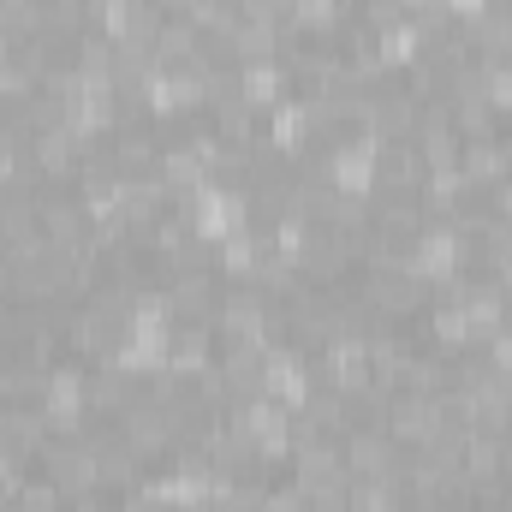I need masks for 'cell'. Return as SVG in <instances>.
<instances>
[{"label":"cell","instance_id":"obj_1","mask_svg":"<svg viewBox=\"0 0 512 512\" xmlns=\"http://www.w3.org/2000/svg\"><path fill=\"white\" fill-rule=\"evenodd\" d=\"M453 423V411H447V393L441 399H429V393H393V405H387V441L399 447V453H423L441 429Z\"/></svg>","mask_w":512,"mask_h":512},{"label":"cell","instance_id":"obj_2","mask_svg":"<svg viewBox=\"0 0 512 512\" xmlns=\"http://www.w3.org/2000/svg\"><path fill=\"white\" fill-rule=\"evenodd\" d=\"M340 447H346V471L364 477V483H399V471H405V453L387 441V429L352 423V429L340 435Z\"/></svg>","mask_w":512,"mask_h":512},{"label":"cell","instance_id":"obj_3","mask_svg":"<svg viewBox=\"0 0 512 512\" xmlns=\"http://www.w3.org/2000/svg\"><path fill=\"white\" fill-rule=\"evenodd\" d=\"M36 411H42L48 435H60V441H78V429H84V417H90L84 376H78V370H48V387H42Z\"/></svg>","mask_w":512,"mask_h":512},{"label":"cell","instance_id":"obj_4","mask_svg":"<svg viewBox=\"0 0 512 512\" xmlns=\"http://www.w3.org/2000/svg\"><path fill=\"white\" fill-rule=\"evenodd\" d=\"M465 239L453 233V227H423L417 239H411V274L423 280V286H447V280H459V262H465Z\"/></svg>","mask_w":512,"mask_h":512},{"label":"cell","instance_id":"obj_5","mask_svg":"<svg viewBox=\"0 0 512 512\" xmlns=\"http://www.w3.org/2000/svg\"><path fill=\"white\" fill-rule=\"evenodd\" d=\"M376 161H382V137L358 131V143H340L322 173H328V185H334L340 197H370V191H376Z\"/></svg>","mask_w":512,"mask_h":512},{"label":"cell","instance_id":"obj_6","mask_svg":"<svg viewBox=\"0 0 512 512\" xmlns=\"http://www.w3.org/2000/svg\"><path fill=\"white\" fill-rule=\"evenodd\" d=\"M292 471H298V489H304V495H322V489H346V483H352L346 447H340L334 435L298 441V447H292Z\"/></svg>","mask_w":512,"mask_h":512},{"label":"cell","instance_id":"obj_7","mask_svg":"<svg viewBox=\"0 0 512 512\" xmlns=\"http://www.w3.org/2000/svg\"><path fill=\"white\" fill-rule=\"evenodd\" d=\"M352 262H358V239H346L334 227H316L304 256H298V274H304V286H340L352 274Z\"/></svg>","mask_w":512,"mask_h":512},{"label":"cell","instance_id":"obj_8","mask_svg":"<svg viewBox=\"0 0 512 512\" xmlns=\"http://www.w3.org/2000/svg\"><path fill=\"white\" fill-rule=\"evenodd\" d=\"M90 155H96V149H90L72 126L30 131V161H36V173H42V179H78Z\"/></svg>","mask_w":512,"mask_h":512},{"label":"cell","instance_id":"obj_9","mask_svg":"<svg viewBox=\"0 0 512 512\" xmlns=\"http://www.w3.org/2000/svg\"><path fill=\"white\" fill-rule=\"evenodd\" d=\"M322 387L340 393V399H358L370 387V352H364V334H346L334 346H322Z\"/></svg>","mask_w":512,"mask_h":512},{"label":"cell","instance_id":"obj_10","mask_svg":"<svg viewBox=\"0 0 512 512\" xmlns=\"http://www.w3.org/2000/svg\"><path fill=\"white\" fill-rule=\"evenodd\" d=\"M114 435L131 447V459H167L179 441H173V429H167V417L137 393V405H131L126 417H114Z\"/></svg>","mask_w":512,"mask_h":512},{"label":"cell","instance_id":"obj_11","mask_svg":"<svg viewBox=\"0 0 512 512\" xmlns=\"http://www.w3.org/2000/svg\"><path fill=\"white\" fill-rule=\"evenodd\" d=\"M316 143V102L304 96V102H280L274 114H268V149L274 155H292V161H304V149Z\"/></svg>","mask_w":512,"mask_h":512},{"label":"cell","instance_id":"obj_12","mask_svg":"<svg viewBox=\"0 0 512 512\" xmlns=\"http://www.w3.org/2000/svg\"><path fill=\"white\" fill-rule=\"evenodd\" d=\"M108 161H114V173H120V179L155 173V161H161V137L143 126V120H126V126L108 137Z\"/></svg>","mask_w":512,"mask_h":512},{"label":"cell","instance_id":"obj_13","mask_svg":"<svg viewBox=\"0 0 512 512\" xmlns=\"http://www.w3.org/2000/svg\"><path fill=\"white\" fill-rule=\"evenodd\" d=\"M459 310H465V322H471V346H489L495 334H507V322H512L507 292H501L495 280H489V286H465Z\"/></svg>","mask_w":512,"mask_h":512},{"label":"cell","instance_id":"obj_14","mask_svg":"<svg viewBox=\"0 0 512 512\" xmlns=\"http://www.w3.org/2000/svg\"><path fill=\"white\" fill-rule=\"evenodd\" d=\"M423 155H417V143H382V161H376V185H382V197H417L423 191Z\"/></svg>","mask_w":512,"mask_h":512},{"label":"cell","instance_id":"obj_15","mask_svg":"<svg viewBox=\"0 0 512 512\" xmlns=\"http://www.w3.org/2000/svg\"><path fill=\"white\" fill-rule=\"evenodd\" d=\"M286 90H292V66H280V60L239 66V96H245V108H256V114H274L286 102Z\"/></svg>","mask_w":512,"mask_h":512},{"label":"cell","instance_id":"obj_16","mask_svg":"<svg viewBox=\"0 0 512 512\" xmlns=\"http://www.w3.org/2000/svg\"><path fill=\"white\" fill-rule=\"evenodd\" d=\"M149 60H155L161 72H173V66H197V60H203V30H197L191 18H161Z\"/></svg>","mask_w":512,"mask_h":512},{"label":"cell","instance_id":"obj_17","mask_svg":"<svg viewBox=\"0 0 512 512\" xmlns=\"http://www.w3.org/2000/svg\"><path fill=\"white\" fill-rule=\"evenodd\" d=\"M167 298H173V316H185V322H215V304H221V292H215V280H209V268H191V274H173L167 280Z\"/></svg>","mask_w":512,"mask_h":512},{"label":"cell","instance_id":"obj_18","mask_svg":"<svg viewBox=\"0 0 512 512\" xmlns=\"http://www.w3.org/2000/svg\"><path fill=\"white\" fill-rule=\"evenodd\" d=\"M280 42H286L280 18H239V30L227 36V54H233V66H256V60H274Z\"/></svg>","mask_w":512,"mask_h":512},{"label":"cell","instance_id":"obj_19","mask_svg":"<svg viewBox=\"0 0 512 512\" xmlns=\"http://www.w3.org/2000/svg\"><path fill=\"white\" fill-rule=\"evenodd\" d=\"M209 364H215V328L191 322L185 334H173V352H167V376L173 382H197Z\"/></svg>","mask_w":512,"mask_h":512},{"label":"cell","instance_id":"obj_20","mask_svg":"<svg viewBox=\"0 0 512 512\" xmlns=\"http://www.w3.org/2000/svg\"><path fill=\"white\" fill-rule=\"evenodd\" d=\"M459 173H465V185H471V191L507 185V173H512L507 143H501V137H495V143H465V149H459Z\"/></svg>","mask_w":512,"mask_h":512},{"label":"cell","instance_id":"obj_21","mask_svg":"<svg viewBox=\"0 0 512 512\" xmlns=\"http://www.w3.org/2000/svg\"><path fill=\"white\" fill-rule=\"evenodd\" d=\"M268 352L274 346H227L215 364H221V376L233 387V399H256L262 393V370H268Z\"/></svg>","mask_w":512,"mask_h":512},{"label":"cell","instance_id":"obj_22","mask_svg":"<svg viewBox=\"0 0 512 512\" xmlns=\"http://www.w3.org/2000/svg\"><path fill=\"white\" fill-rule=\"evenodd\" d=\"M376 54H382L387 72H405V66H417L423 54H429V30L417 24V18H405V24H393L376 36Z\"/></svg>","mask_w":512,"mask_h":512},{"label":"cell","instance_id":"obj_23","mask_svg":"<svg viewBox=\"0 0 512 512\" xmlns=\"http://www.w3.org/2000/svg\"><path fill=\"white\" fill-rule=\"evenodd\" d=\"M453 358H441V352H411L405 358V376H399V393H429V399H441L447 387H453V370H447Z\"/></svg>","mask_w":512,"mask_h":512},{"label":"cell","instance_id":"obj_24","mask_svg":"<svg viewBox=\"0 0 512 512\" xmlns=\"http://www.w3.org/2000/svg\"><path fill=\"white\" fill-rule=\"evenodd\" d=\"M471 48L495 66H512V12L489 6L483 18H471Z\"/></svg>","mask_w":512,"mask_h":512},{"label":"cell","instance_id":"obj_25","mask_svg":"<svg viewBox=\"0 0 512 512\" xmlns=\"http://www.w3.org/2000/svg\"><path fill=\"white\" fill-rule=\"evenodd\" d=\"M262 256H268V239L251 233V227H239L233 239H221V245H215V268H221V274H233V280H251Z\"/></svg>","mask_w":512,"mask_h":512},{"label":"cell","instance_id":"obj_26","mask_svg":"<svg viewBox=\"0 0 512 512\" xmlns=\"http://www.w3.org/2000/svg\"><path fill=\"white\" fill-rule=\"evenodd\" d=\"M459 471H465L471 489L501 483V435H477V429H471V441H465V453H459Z\"/></svg>","mask_w":512,"mask_h":512},{"label":"cell","instance_id":"obj_27","mask_svg":"<svg viewBox=\"0 0 512 512\" xmlns=\"http://www.w3.org/2000/svg\"><path fill=\"white\" fill-rule=\"evenodd\" d=\"M286 24H292L298 36H334V30L346 24V0H292Z\"/></svg>","mask_w":512,"mask_h":512},{"label":"cell","instance_id":"obj_28","mask_svg":"<svg viewBox=\"0 0 512 512\" xmlns=\"http://www.w3.org/2000/svg\"><path fill=\"white\" fill-rule=\"evenodd\" d=\"M48 30V6L42 0H0V36L18 48V42H30V36H42Z\"/></svg>","mask_w":512,"mask_h":512},{"label":"cell","instance_id":"obj_29","mask_svg":"<svg viewBox=\"0 0 512 512\" xmlns=\"http://www.w3.org/2000/svg\"><path fill=\"white\" fill-rule=\"evenodd\" d=\"M346 512H405V489L399 483H346Z\"/></svg>","mask_w":512,"mask_h":512},{"label":"cell","instance_id":"obj_30","mask_svg":"<svg viewBox=\"0 0 512 512\" xmlns=\"http://www.w3.org/2000/svg\"><path fill=\"white\" fill-rule=\"evenodd\" d=\"M96 459H102V489H137V465L143 459H131V447L114 435V441H96Z\"/></svg>","mask_w":512,"mask_h":512},{"label":"cell","instance_id":"obj_31","mask_svg":"<svg viewBox=\"0 0 512 512\" xmlns=\"http://www.w3.org/2000/svg\"><path fill=\"white\" fill-rule=\"evenodd\" d=\"M12 512H66V495H60V489L42 477V483H24V489H18Z\"/></svg>","mask_w":512,"mask_h":512},{"label":"cell","instance_id":"obj_32","mask_svg":"<svg viewBox=\"0 0 512 512\" xmlns=\"http://www.w3.org/2000/svg\"><path fill=\"white\" fill-rule=\"evenodd\" d=\"M411 18V6L405 0H364V24H370V36H382L393 24H405Z\"/></svg>","mask_w":512,"mask_h":512},{"label":"cell","instance_id":"obj_33","mask_svg":"<svg viewBox=\"0 0 512 512\" xmlns=\"http://www.w3.org/2000/svg\"><path fill=\"white\" fill-rule=\"evenodd\" d=\"M30 96V78H24V66L12 60V48L0 54V102H24Z\"/></svg>","mask_w":512,"mask_h":512},{"label":"cell","instance_id":"obj_34","mask_svg":"<svg viewBox=\"0 0 512 512\" xmlns=\"http://www.w3.org/2000/svg\"><path fill=\"white\" fill-rule=\"evenodd\" d=\"M262 512H310V495L292 483V489H262Z\"/></svg>","mask_w":512,"mask_h":512},{"label":"cell","instance_id":"obj_35","mask_svg":"<svg viewBox=\"0 0 512 512\" xmlns=\"http://www.w3.org/2000/svg\"><path fill=\"white\" fill-rule=\"evenodd\" d=\"M441 6H447L453 18H483V12H489L495 0H441Z\"/></svg>","mask_w":512,"mask_h":512},{"label":"cell","instance_id":"obj_36","mask_svg":"<svg viewBox=\"0 0 512 512\" xmlns=\"http://www.w3.org/2000/svg\"><path fill=\"white\" fill-rule=\"evenodd\" d=\"M66 512H114V507H108V495H78V501H66Z\"/></svg>","mask_w":512,"mask_h":512},{"label":"cell","instance_id":"obj_37","mask_svg":"<svg viewBox=\"0 0 512 512\" xmlns=\"http://www.w3.org/2000/svg\"><path fill=\"white\" fill-rule=\"evenodd\" d=\"M501 483L512 489V435H501Z\"/></svg>","mask_w":512,"mask_h":512},{"label":"cell","instance_id":"obj_38","mask_svg":"<svg viewBox=\"0 0 512 512\" xmlns=\"http://www.w3.org/2000/svg\"><path fill=\"white\" fill-rule=\"evenodd\" d=\"M0 292H12V262H6V251H0Z\"/></svg>","mask_w":512,"mask_h":512},{"label":"cell","instance_id":"obj_39","mask_svg":"<svg viewBox=\"0 0 512 512\" xmlns=\"http://www.w3.org/2000/svg\"><path fill=\"white\" fill-rule=\"evenodd\" d=\"M120 512H161V507H149V501H137V495H131V501H126Z\"/></svg>","mask_w":512,"mask_h":512},{"label":"cell","instance_id":"obj_40","mask_svg":"<svg viewBox=\"0 0 512 512\" xmlns=\"http://www.w3.org/2000/svg\"><path fill=\"white\" fill-rule=\"evenodd\" d=\"M501 209H507V215H501V221H512V185H507V191H501Z\"/></svg>","mask_w":512,"mask_h":512},{"label":"cell","instance_id":"obj_41","mask_svg":"<svg viewBox=\"0 0 512 512\" xmlns=\"http://www.w3.org/2000/svg\"><path fill=\"white\" fill-rule=\"evenodd\" d=\"M6 358H12V340H6V328H0V364H6Z\"/></svg>","mask_w":512,"mask_h":512}]
</instances>
